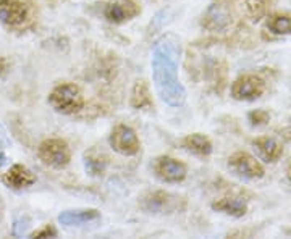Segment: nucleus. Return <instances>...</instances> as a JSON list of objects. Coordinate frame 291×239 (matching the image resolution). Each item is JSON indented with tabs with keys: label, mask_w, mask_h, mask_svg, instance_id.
Listing matches in <instances>:
<instances>
[{
	"label": "nucleus",
	"mask_w": 291,
	"mask_h": 239,
	"mask_svg": "<svg viewBox=\"0 0 291 239\" xmlns=\"http://www.w3.org/2000/svg\"><path fill=\"white\" fill-rule=\"evenodd\" d=\"M152 78L160 99L167 105H183L186 100V90L178 76V50L173 44L162 41L154 47Z\"/></svg>",
	"instance_id": "f257e3e1"
},
{
	"label": "nucleus",
	"mask_w": 291,
	"mask_h": 239,
	"mask_svg": "<svg viewBox=\"0 0 291 239\" xmlns=\"http://www.w3.org/2000/svg\"><path fill=\"white\" fill-rule=\"evenodd\" d=\"M49 103L58 113L75 115L84 107V95L75 82H60L50 90Z\"/></svg>",
	"instance_id": "f03ea898"
},
{
	"label": "nucleus",
	"mask_w": 291,
	"mask_h": 239,
	"mask_svg": "<svg viewBox=\"0 0 291 239\" xmlns=\"http://www.w3.org/2000/svg\"><path fill=\"white\" fill-rule=\"evenodd\" d=\"M34 21V5L19 0H0V23L11 31H23Z\"/></svg>",
	"instance_id": "7ed1b4c3"
},
{
	"label": "nucleus",
	"mask_w": 291,
	"mask_h": 239,
	"mask_svg": "<svg viewBox=\"0 0 291 239\" xmlns=\"http://www.w3.org/2000/svg\"><path fill=\"white\" fill-rule=\"evenodd\" d=\"M37 155L42 163L55 170L68 166L71 160V151L68 142L60 138H50L42 141L37 147Z\"/></svg>",
	"instance_id": "20e7f679"
},
{
	"label": "nucleus",
	"mask_w": 291,
	"mask_h": 239,
	"mask_svg": "<svg viewBox=\"0 0 291 239\" xmlns=\"http://www.w3.org/2000/svg\"><path fill=\"white\" fill-rule=\"evenodd\" d=\"M231 0H215L202 16V26L209 31H225L233 24Z\"/></svg>",
	"instance_id": "39448f33"
},
{
	"label": "nucleus",
	"mask_w": 291,
	"mask_h": 239,
	"mask_svg": "<svg viewBox=\"0 0 291 239\" xmlns=\"http://www.w3.org/2000/svg\"><path fill=\"white\" fill-rule=\"evenodd\" d=\"M108 142H110V147L115 152H118L120 155H125V157L136 155L141 149V142L136 131L131 126L121 125V123L112 129Z\"/></svg>",
	"instance_id": "423d86ee"
},
{
	"label": "nucleus",
	"mask_w": 291,
	"mask_h": 239,
	"mask_svg": "<svg viewBox=\"0 0 291 239\" xmlns=\"http://www.w3.org/2000/svg\"><path fill=\"white\" fill-rule=\"evenodd\" d=\"M265 90V82L257 75H243L231 84V97L236 100H256Z\"/></svg>",
	"instance_id": "0eeeda50"
},
{
	"label": "nucleus",
	"mask_w": 291,
	"mask_h": 239,
	"mask_svg": "<svg viewBox=\"0 0 291 239\" xmlns=\"http://www.w3.org/2000/svg\"><path fill=\"white\" fill-rule=\"evenodd\" d=\"M154 171L157 178L165 183H181L188 176V166L181 160H177L168 155L157 157L154 161Z\"/></svg>",
	"instance_id": "6e6552de"
},
{
	"label": "nucleus",
	"mask_w": 291,
	"mask_h": 239,
	"mask_svg": "<svg viewBox=\"0 0 291 239\" xmlns=\"http://www.w3.org/2000/svg\"><path fill=\"white\" fill-rule=\"evenodd\" d=\"M228 165L235 173H238L239 176L248 178V179H259L264 176V166L256 157H252L251 154L238 151L235 154L230 155L228 159Z\"/></svg>",
	"instance_id": "1a4fd4ad"
},
{
	"label": "nucleus",
	"mask_w": 291,
	"mask_h": 239,
	"mask_svg": "<svg viewBox=\"0 0 291 239\" xmlns=\"http://www.w3.org/2000/svg\"><path fill=\"white\" fill-rule=\"evenodd\" d=\"M141 13V6L134 0H112L103 8V15L113 24H123L136 18Z\"/></svg>",
	"instance_id": "9d476101"
},
{
	"label": "nucleus",
	"mask_w": 291,
	"mask_h": 239,
	"mask_svg": "<svg viewBox=\"0 0 291 239\" xmlns=\"http://www.w3.org/2000/svg\"><path fill=\"white\" fill-rule=\"evenodd\" d=\"M181 197L165 191H155L144 197L142 209L154 213H172L180 209Z\"/></svg>",
	"instance_id": "9b49d317"
},
{
	"label": "nucleus",
	"mask_w": 291,
	"mask_h": 239,
	"mask_svg": "<svg viewBox=\"0 0 291 239\" xmlns=\"http://www.w3.org/2000/svg\"><path fill=\"white\" fill-rule=\"evenodd\" d=\"M2 181L6 187L19 191V189H26V187L34 184L36 176L32 174V171L28 166H24L21 163H15L8 168V171L3 173Z\"/></svg>",
	"instance_id": "f8f14e48"
},
{
	"label": "nucleus",
	"mask_w": 291,
	"mask_h": 239,
	"mask_svg": "<svg viewBox=\"0 0 291 239\" xmlns=\"http://www.w3.org/2000/svg\"><path fill=\"white\" fill-rule=\"evenodd\" d=\"M210 207L213 210L225 213V215L241 218L248 212V199L239 196V194H230V196L217 199L215 202H212Z\"/></svg>",
	"instance_id": "ddd939ff"
},
{
	"label": "nucleus",
	"mask_w": 291,
	"mask_h": 239,
	"mask_svg": "<svg viewBox=\"0 0 291 239\" xmlns=\"http://www.w3.org/2000/svg\"><path fill=\"white\" fill-rule=\"evenodd\" d=\"M252 146L257 149L259 155L269 163H274V161L280 160L283 155V147L275 138H270V136H261V138H256L252 141Z\"/></svg>",
	"instance_id": "4468645a"
},
{
	"label": "nucleus",
	"mask_w": 291,
	"mask_h": 239,
	"mask_svg": "<svg viewBox=\"0 0 291 239\" xmlns=\"http://www.w3.org/2000/svg\"><path fill=\"white\" fill-rule=\"evenodd\" d=\"M100 218V212L96 209L84 210H65L58 215V222L65 226H81Z\"/></svg>",
	"instance_id": "2eb2a0df"
},
{
	"label": "nucleus",
	"mask_w": 291,
	"mask_h": 239,
	"mask_svg": "<svg viewBox=\"0 0 291 239\" xmlns=\"http://www.w3.org/2000/svg\"><path fill=\"white\" fill-rule=\"evenodd\" d=\"M108 165V157L97 147H91L84 152V168L91 176H100Z\"/></svg>",
	"instance_id": "dca6fc26"
},
{
	"label": "nucleus",
	"mask_w": 291,
	"mask_h": 239,
	"mask_svg": "<svg viewBox=\"0 0 291 239\" xmlns=\"http://www.w3.org/2000/svg\"><path fill=\"white\" fill-rule=\"evenodd\" d=\"M183 147L188 152H191L197 157H207V155L212 154V142L207 138L205 134L200 133H193L188 134L183 139Z\"/></svg>",
	"instance_id": "f3484780"
},
{
	"label": "nucleus",
	"mask_w": 291,
	"mask_h": 239,
	"mask_svg": "<svg viewBox=\"0 0 291 239\" xmlns=\"http://www.w3.org/2000/svg\"><path fill=\"white\" fill-rule=\"evenodd\" d=\"M265 28L275 36L291 34V13H272L265 19Z\"/></svg>",
	"instance_id": "a211bd4d"
},
{
	"label": "nucleus",
	"mask_w": 291,
	"mask_h": 239,
	"mask_svg": "<svg viewBox=\"0 0 291 239\" xmlns=\"http://www.w3.org/2000/svg\"><path fill=\"white\" fill-rule=\"evenodd\" d=\"M239 2H241L244 15L254 23L267 16L272 6V0H239Z\"/></svg>",
	"instance_id": "6ab92c4d"
},
{
	"label": "nucleus",
	"mask_w": 291,
	"mask_h": 239,
	"mask_svg": "<svg viewBox=\"0 0 291 239\" xmlns=\"http://www.w3.org/2000/svg\"><path fill=\"white\" fill-rule=\"evenodd\" d=\"M129 105L136 110L152 105L151 89H149V84L144 80H139L134 82L133 90H131V99H129Z\"/></svg>",
	"instance_id": "aec40b11"
},
{
	"label": "nucleus",
	"mask_w": 291,
	"mask_h": 239,
	"mask_svg": "<svg viewBox=\"0 0 291 239\" xmlns=\"http://www.w3.org/2000/svg\"><path fill=\"white\" fill-rule=\"evenodd\" d=\"M248 118H249L252 126H264V125H267V123L270 121V113L267 112V110H264V108H257V110H252V112H249Z\"/></svg>",
	"instance_id": "412c9836"
},
{
	"label": "nucleus",
	"mask_w": 291,
	"mask_h": 239,
	"mask_svg": "<svg viewBox=\"0 0 291 239\" xmlns=\"http://www.w3.org/2000/svg\"><path fill=\"white\" fill-rule=\"evenodd\" d=\"M57 230L54 228V225H44L42 228L36 230L34 233H31V238H57Z\"/></svg>",
	"instance_id": "4be33fe9"
},
{
	"label": "nucleus",
	"mask_w": 291,
	"mask_h": 239,
	"mask_svg": "<svg viewBox=\"0 0 291 239\" xmlns=\"http://www.w3.org/2000/svg\"><path fill=\"white\" fill-rule=\"evenodd\" d=\"M10 138L6 136V133H5V129L0 126V151H3V149H6V147H10Z\"/></svg>",
	"instance_id": "5701e85b"
},
{
	"label": "nucleus",
	"mask_w": 291,
	"mask_h": 239,
	"mask_svg": "<svg viewBox=\"0 0 291 239\" xmlns=\"http://www.w3.org/2000/svg\"><path fill=\"white\" fill-rule=\"evenodd\" d=\"M280 136H282V138H283L285 141L291 142V118H290V121L287 123V126L280 129Z\"/></svg>",
	"instance_id": "b1692460"
},
{
	"label": "nucleus",
	"mask_w": 291,
	"mask_h": 239,
	"mask_svg": "<svg viewBox=\"0 0 291 239\" xmlns=\"http://www.w3.org/2000/svg\"><path fill=\"white\" fill-rule=\"evenodd\" d=\"M8 60H6L5 57H0V78H3L5 76V73L8 71Z\"/></svg>",
	"instance_id": "393cba45"
},
{
	"label": "nucleus",
	"mask_w": 291,
	"mask_h": 239,
	"mask_svg": "<svg viewBox=\"0 0 291 239\" xmlns=\"http://www.w3.org/2000/svg\"><path fill=\"white\" fill-rule=\"evenodd\" d=\"M287 174H288V178H290V181H291V159H290L288 165H287Z\"/></svg>",
	"instance_id": "a878e982"
},
{
	"label": "nucleus",
	"mask_w": 291,
	"mask_h": 239,
	"mask_svg": "<svg viewBox=\"0 0 291 239\" xmlns=\"http://www.w3.org/2000/svg\"><path fill=\"white\" fill-rule=\"evenodd\" d=\"M3 217V202H2V199H0V220H2Z\"/></svg>",
	"instance_id": "bb28decb"
}]
</instances>
